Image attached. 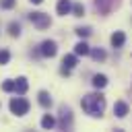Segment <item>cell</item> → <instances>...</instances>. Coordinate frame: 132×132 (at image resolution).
Instances as JSON below:
<instances>
[{"mask_svg":"<svg viewBox=\"0 0 132 132\" xmlns=\"http://www.w3.org/2000/svg\"><path fill=\"white\" fill-rule=\"evenodd\" d=\"M80 107L93 116V118H101L103 109H105V97L101 93H91V95H85L82 101H80Z\"/></svg>","mask_w":132,"mask_h":132,"instance_id":"1","label":"cell"},{"mask_svg":"<svg viewBox=\"0 0 132 132\" xmlns=\"http://www.w3.org/2000/svg\"><path fill=\"white\" fill-rule=\"evenodd\" d=\"M8 107H10V111H12L14 116H25V113L29 111V101L23 99V97H12Z\"/></svg>","mask_w":132,"mask_h":132,"instance_id":"2","label":"cell"},{"mask_svg":"<svg viewBox=\"0 0 132 132\" xmlns=\"http://www.w3.org/2000/svg\"><path fill=\"white\" fill-rule=\"evenodd\" d=\"M29 19H31V23L39 29V31H43V29H47L50 27V14H45V12H31L29 14Z\"/></svg>","mask_w":132,"mask_h":132,"instance_id":"3","label":"cell"},{"mask_svg":"<svg viewBox=\"0 0 132 132\" xmlns=\"http://www.w3.org/2000/svg\"><path fill=\"white\" fill-rule=\"evenodd\" d=\"M70 126H72V111L70 107L62 105L60 107V130H70Z\"/></svg>","mask_w":132,"mask_h":132,"instance_id":"4","label":"cell"},{"mask_svg":"<svg viewBox=\"0 0 132 132\" xmlns=\"http://www.w3.org/2000/svg\"><path fill=\"white\" fill-rule=\"evenodd\" d=\"M41 56H45V58H54L56 56V52H58V45H56V41H52V39H45L43 43H41Z\"/></svg>","mask_w":132,"mask_h":132,"instance_id":"5","label":"cell"},{"mask_svg":"<svg viewBox=\"0 0 132 132\" xmlns=\"http://www.w3.org/2000/svg\"><path fill=\"white\" fill-rule=\"evenodd\" d=\"M74 66H76V54H68L62 58V74H70Z\"/></svg>","mask_w":132,"mask_h":132,"instance_id":"6","label":"cell"},{"mask_svg":"<svg viewBox=\"0 0 132 132\" xmlns=\"http://www.w3.org/2000/svg\"><path fill=\"white\" fill-rule=\"evenodd\" d=\"M95 6H97V10L101 14H107L111 10V6H113V0H95Z\"/></svg>","mask_w":132,"mask_h":132,"instance_id":"7","label":"cell"},{"mask_svg":"<svg viewBox=\"0 0 132 132\" xmlns=\"http://www.w3.org/2000/svg\"><path fill=\"white\" fill-rule=\"evenodd\" d=\"M113 113H116L118 118H124V116L128 113V103H126V101H116V105H113Z\"/></svg>","mask_w":132,"mask_h":132,"instance_id":"8","label":"cell"},{"mask_svg":"<svg viewBox=\"0 0 132 132\" xmlns=\"http://www.w3.org/2000/svg\"><path fill=\"white\" fill-rule=\"evenodd\" d=\"M124 41H126V35H124L122 31L111 33V45H113V47H122V45H124Z\"/></svg>","mask_w":132,"mask_h":132,"instance_id":"9","label":"cell"},{"mask_svg":"<svg viewBox=\"0 0 132 132\" xmlns=\"http://www.w3.org/2000/svg\"><path fill=\"white\" fill-rule=\"evenodd\" d=\"M74 54H76V56H89V54H91V47L87 45V41H78V43L74 45Z\"/></svg>","mask_w":132,"mask_h":132,"instance_id":"10","label":"cell"},{"mask_svg":"<svg viewBox=\"0 0 132 132\" xmlns=\"http://www.w3.org/2000/svg\"><path fill=\"white\" fill-rule=\"evenodd\" d=\"M27 87H29V85H27V78H25V76H21V78L14 80V91H16L19 95H25V93H27Z\"/></svg>","mask_w":132,"mask_h":132,"instance_id":"11","label":"cell"},{"mask_svg":"<svg viewBox=\"0 0 132 132\" xmlns=\"http://www.w3.org/2000/svg\"><path fill=\"white\" fill-rule=\"evenodd\" d=\"M56 10H58V14H62V16H64V14H68V12L72 10V4H70L68 0H60V2H58V6H56Z\"/></svg>","mask_w":132,"mask_h":132,"instance_id":"12","label":"cell"},{"mask_svg":"<svg viewBox=\"0 0 132 132\" xmlns=\"http://www.w3.org/2000/svg\"><path fill=\"white\" fill-rule=\"evenodd\" d=\"M105 85H107V76L105 74H95L93 76V87L95 89H103Z\"/></svg>","mask_w":132,"mask_h":132,"instance_id":"13","label":"cell"},{"mask_svg":"<svg viewBox=\"0 0 132 132\" xmlns=\"http://www.w3.org/2000/svg\"><path fill=\"white\" fill-rule=\"evenodd\" d=\"M39 105L41 107H50L52 105V97L47 91H39Z\"/></svg>","mask_w":132,"mask_h":132,"instance_id":"14","label":"cell"},{"mask_svg":"<svg viewBox=\"0 0 132 132\" xmlns=\"http://www.w3.org/2000/svg\"><path fill=\"white\" fill-rule=\"evenodd\" d=\"M54 126H56V120H54V118H52L50 113L41 118V128H45V130H52Z\"/></svg>","mask_w":132,"mask_h":132,"instance_id":"15","label":"cell"},{"mask_svg":"<svg viewBox=\"0 0 132 132\" xmlns=\"http://www.w3.org/2000/svg\"><path fill=\"white\" fill-rule=\"evenodd\" d=\"M91 56H93V60H97V62L105 60V52H103L101 47H93V50H91Z\"/></svg>","mask_w":132,"mask_h":132,"instance_id":"16","label":"cell"},{"mask_svg":"<svg viewBox=\"0 0 132 132\" xmlns=\"http://www.w3.org/2000/svg\"><path fill=\"white\" fill-rule=\"evenodd\" d=\"M8 33H10L12 37H19V35H21V25H19V23H10V25H8Z\"/></svg>","mask_w":132,"mask_h":132,"instance_id":"17","label":"cell"},{"mask_svg":"<svg viewBox=\"0 0 132 132\" xmlns=\"http://www.w3.org/2000/svg\"><path fill=\"white\" fill-rule=\"evenodd\" d=\"M72 12H74V16H82L85 14V6L82 4H72Z\"/></svg>","mask_w":132,"mask_h":132,"instance_id":"18","label":"cell"},{"mask_svg":"<svg viewBox=\"0 0 132 132\" xmlns=\"http://www.w3.org/2000/svg\"><path fill=\"white\" fill-rule=\"evenodd\" d=\"M2 91H4V93L14 91V80H4V82H2Z\"/></svg>","mask_w":132,"mask_h":132,"instance_id":"19","label":"cell"},{"mask_svg":"<svg viewBox=\"0 0 132 132\" xmlns=\"http://www.w3.org/2000/svg\"><path fill=\"white\" fill-rule=\"evenodd\" d=\"M8 60H10V54H8L6 50H0V66L8 64Z\"/></svg>","mask_w":132,"mask_h":132,"instance_id":"20","label":"cell"},{"mask_svg":"<svg viewBox=\"0 0 132 132\" xmlns=\"http://www.w3.org/2000/svg\"><path fill=\"white\" fill-rule=\"evenodd\" d=\"M14 4H16V0H0V8H4V10H10Z\"/></svg>","mask_w":132,"mask_h":132,"instance_id":"21","label":"cell"},{"mask_svg":"<svg viewBox=\"0 0 132 132\" xmlns=\"http://www.w3.org/2000/svg\"><path fill=\"white\" fill-rule=\"evenodd\" d=\"M76 35H78V37H89V35H91V29H89V27H78V29H76Z\"/></svg>","mask_w":132,"mask_h":132,"instance_id":"22","label":"cell"},{"mask_svg":"<svg viewBox=\"0 0 132 132\" xmlns=\"http://www.w3.org/2000/svg\"><path fill=\"white\" fill-rule=\"evenodd\" d=\"M29 2H33V4H41L43 0H29Z\"/></svg>","mask_w":132,"mask_h":132,"instance_id":"23","label":"cell"}]
</instances>
